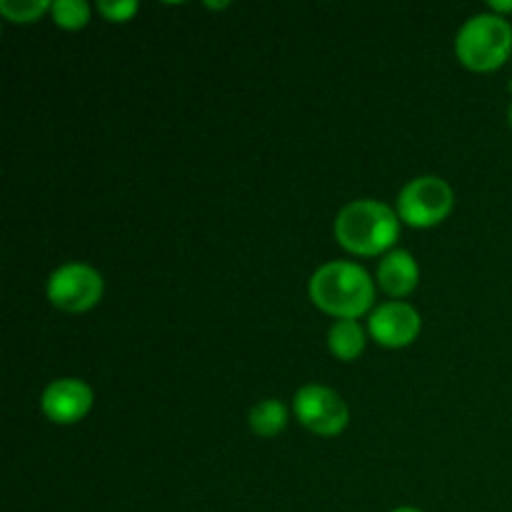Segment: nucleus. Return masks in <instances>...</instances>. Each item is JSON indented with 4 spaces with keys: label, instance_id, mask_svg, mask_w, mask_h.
<instances>
[{
    "label": "nucleus",
    "instance_id": "f257e3e1",
    "mask_svg": "<svg viewBox=\"0 0 512 512\" xmlns=\"http://www.w3.org/2000/svg\"><path fill=\"white\" fill-rule=\"evenodd\" d=\"M315 308L338 320H358L375 303V280L368 270L350 260H330L320 265L308 283Z\"/></svg>",
    "mask_w": 512,
    "mask_h": 512
},
{
    "label": "nucleus",
    "instance_id": "f03ea898",
    "mask_svg": "<svg viewBox=\"0 0 512 512\" xmlns=\"http://www.w3.org/2000/svg\"><path fill=\"white\" fill-rule=\"evenodd\" d=\"M340 248L353 255L373 258L395 245L400 238V215L390 205L373 198L350 200L343 205L333 225Z\"/></svg>",
    "mask_w": 512,
    "mask_h": 512
},
{
    "label": "nucleus",
    "instance_id": "7ed1b4c3",
    "mask_svg": "<svg viewBox=\"0 0 512 512\" xmlns=\"http://www.w3.org/2000/svg\"><path fill=\"white\" fill-rule=\"evenodd\" d=\"M455 55L475 73L498 70L512 58V25L503 15L478 13L460 25L455 35Z\"/></svg>",
    "mask_w": 512,
    "mask_h": 512
},
{
    "label": "nucleus",
    "instance_id": "20e7f679",
    "mask_svg": "<svg viewBox=\"0 0 512 512\" xmlns=\"http://www.w3.org/2000/svg\"><path fill=\"white\" fill-rule=\"evenodd\" d=\"M453 205L455 193L448 180L440 175H420L400 188L395 210L410 228H433L453 213Z\"/></svg>",
    "mask_w": 512,
    "mask_h": 512
},
{
    "label": "nucleus",
    "instance_id": "39448f33",
    "mask_svg": "<svg viewBox=\"0 0 512 512\" xmlns=\"http://www.w3.org/2000/svg\"><path fill=\"white\" fill-rule=\"evenodd\" d=\"M103 275L88 263H65L48 278V300L65 313H85L103 298Z\"/></svg>",
    "mask_w": 512,
    "mask_h": 512
},
{
    "label": "nucleus",
    "instance_id": "423d86ee",
    "mask_svg": "<svg viewBox=\"0 0 512 512\" xmlns=\"http://www.w3.org/2000/svg\"><path fill=\"white\" fill-rule=\"evenodd\" d=\"M293 410L310 433L323 435V438H333V435H340L348 428V405H345V400L333 388H325V385H303L295 393Z\"/></svg>",
    "mask_w": 512,
    "mask_h": 512
},
{
    "label": "nucleus",
    "instance_id": "0eeeda50",
    "mask_svg": "<svg viewBox=\"0 0 512 512\" xmlns=\"http://www.w3.org/2000/svg\"><path fill=\"white\" fill-rule=\"evenodd\" d=\"M423 330V318L405 300H388L373 308L368 318V333L383 348H408Z\"/></svg>",
    "mask_w": 512,
    "mask_h": 512
},
{
    "label": "nucleus",
    "instance_id": "6e6552de",
    "mask_svg": "<svg viewBox=\"0 0 512 512\" xmlns=\"http://www.w3.org/2000/svg\"><path fill=\"white\" fill-rule=\"evenodd\" d=\"M93 408V390L80 378L53 380L40 395V410L55 425H73Z\"/></svg>",
    "mask_w": 512,
    "mask_h": 512
},
{
    "label": "nucleus",
    "instance_id": "1a4fd4ad",
    "mask_svg": "<svg viewBox=\"0 0 512 512\" xmlns=\"http://www.w3.org/2000/svg\"><path fill=\"white\" fill-rule=\"evenodd\" d=\"M375 280H378L383 293H388L390 298H408V295L418 288V260L413 258L410 250L393 248L390 253H385L383 258H380L378 270H375Z\"/></svg>",
    "mask_w": 512,
    "mask_h": 512
},
{
    "label": "nucleus",
    "instance_id": "9d476101",
    "mask_svg": "<svg viewBox=\"0 0 512 512\" xmlns=\"http://www.w3.org/2000/svg\"><path fill=\"white\" fill-rule=\"evenodd\" d=\"M328 348L338 360L358 358L365 350V330L358 320H335L333 328L328 330Z\"/></svg>",
    "mask_w": 512,
    "mask_h": 512
},
{
    "label": "nucleus",
    "instance_id": "9b49d317",
    "mask_svg": "<svg viewBox=\"0 0 512 512\" xmlns=\"http://www.w3.org/2000/svg\"><path fill=\"white\" fill-rule=\"evenodd\" d=\"M250 430L260 438H275L278 433H283L285 425H288V408H285L280 400L268 398L260 400L258 405H253L248 415Z\"/></svg>",
    "mask_w": 512,
    "mask_h": 512
},
{
    "label": "nucleus",
    "instance_id": "f8f14e48",
    "mask_svg": "<svg viewBox=\"0 0 512 512\" xmlns=\"http://www.w3.org/2000/svg\"><path fill=\"white\" fill-rule=\"evenodd\" d=\"M53 23L65 30H80L90 20V5L85 0H53Z\"/></svg>",
    "mask_w": 512,
    "mask_h": 512
},
{
    "label": "nucleus",
    "instance_id": "ddd939ff",
    "mask_svg": "<svg viewBox=\"0 0 512 512\" xmlns=\"http://www.w3.org/2000/svg\"><path fill=\"white\" fill-rule=\"evenodd\" d=\"M53 3L50 0H0V13L10 23H35L50 13Z\"/></svg>",
    "mask_w": 512,
    "mask_h": 512
},
{
    "label": "nucleus",
    "instance_id": "4468645a",
    "mask_svg": "<svg viewBox=\"0 0 512 512\" xmlns=\"http://www.w3.org/2000/svg\"><path fill=\"white\" fill-rule=\"evenodd\" d=\"M138 8L140 5L135 0H100L98 3V13L110 23H128L138 13Z\"/></svg>",
    "mask_w": 512,
    "mask_h": 512
},
{
    "label": "nucleus",
    "instance_id": "2eb2a0df",
    "mask_svg": "<svg viewBox=\"0 0 512 512\" xmlns=\"http://www.w3.org/2000/svg\"><path fill=\"white\" fill-rule=\"evenodd\" d=\"M490 10H493L495 15L512 13V0H490Z\"/></svg>",
    "mask_w": 512,
    "mask_h": 512
},
{
    "label": "nucleus",
    "instance_id": "dca6fc26",
    "mask_svg": "<svg viewBox=\"0 0 512 512\" xmlns=\"http://www.w3.org/2000/svg\"><path fill=\"white\" fill-rule=\"evenodd\" d=\"M393 512H423V510H418V508H395Z\"/></svg>",
    "mask_w": 512,
    "mask_h": 512
},
{
    "label": "nucleus",
    "instance_id": "f3484780",
    "mask_svg": "<svg viewBox=\"0 0 512 512\" xmlns=\"http://www.w3.org/2000/svg\"><path fill=\"white\" fill-rule=\"evenodd\" d=\"M508 120H510V128H512V100H510V108H508Z\"/></svg>",
    "mask_w": 512,
    "mask_h": 512
}]
</instances>
